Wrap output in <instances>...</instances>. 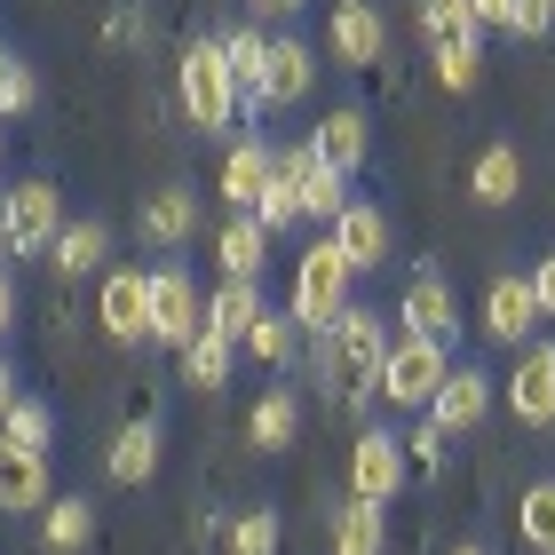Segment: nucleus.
I'll use <instances>...</instances> for the list:
<instances>
[{
    "label": "nucleus",
    "mask_w": 555,
    "mask_h": 555,
    "mask_svg": "<svg viewBox=\"0 0 555 555\" xmlns=\"http://www.w3.org/2000/svg\"><path fill=\"white\" fill-rule=\"evenodd\" d=\"M444 382H452V358H444V341L397 334V341H389V358H382V382H373V397H389V405H405V413H428Z\"/></svg>",
    "instance_id": "nucleus-5"
},
{
    "label": "nucleus",
    "mask_w": 555,
    "mask_h": 555,
    "mask_svg": "<svg viewBox=\"0 0 555 555\" xmlns=\"http://www.w3.org/2000/svg\"><path fill=\"white\" fill-rule=\"evenodd\" d=\"M262 16H294V9H310V0H255Z\"/></svg>",
    "instance_id": "nucleus-45"
},
{
    "label": "nucleus",
    "mask_w": 555,
    "mask_h": 555,
    "mask_svg": "<svg viewBox=\"0 0 555 555\" xmlns=\"http://www.w3.org/2000/svg\"><path fill=\"white\" fill-rule=\"evenodd\" d=\"M294 428H301V405H294V389H270L255 413H246V437H255V452H286L294 444Z\"/></svg>",
    "instance_id": "nucleus-25"
},
{
    "label": "nucleus",
    "mask_w": 555,
    "mask_h": 555,
    "mask_svg": "<svg viewBox=\"0 0 555 555\" xmlns=\"http://www.w3.org/2000/svg\"><path fill=\"white\" fill-rule=\"evenodd\" d=\"M405 444L389 437V428H365L358 444H349V500H373V508H389L397 492H405Z\"/></svg>",
    "instance_id": "nucleus-7"
},
{
    "label": "nucleus",
    "mask_w": 555,
    "mask_h": 555,
    "mask_svg": "<svg viewBox=\"0 0 555 555\" xmlns=\"http://www.w3.org/2000/svg\"><path fill=\"white\" fill-rule=\"evenodd\" d=\"M231 358H238V341L198 334V341L183 349V382H191V389H222V382H231Z\"/></svg>",
    "instance_id": "nucleus-30"
},
{
    "label": "nucleus",
    "mask_w": 555,
    "mask_h": 555,
    "mask_svg": "<svg viewBox=\"0 0 555 555\" xmlns=\"http://www.w3.org/2000/svg\"><path fill=\"white\" fill-rule=\"evenodd\" d=\"M540 325H547V318H540V294H532V278H492V294H485V334L516 349V341H532Z\"/></svg>",
    "instance_id": "nucleus-13"
},
{
    "label": "nucleus",
    "mask_w": 555,
    "mask_h": 555,
    "mask_svg": "<svg viewBox=\"0 0 555 555\" xmlns=\"http://www.w3.org/2000/svg\"><path fill=\"white\" fill-rule=\"evenodd\" d=\"M0 437H9V444H24V452H48V444H56V413H48L40 397H16V405H9V421H0Z\"/></svg>",
    "instance_id": "nucleus-34"
},
{
    "label": "nucleus",
    "mask_w": 555,
    "mask_h": 555,
    "mask_svg": "<svg viewBox=\"0 0 555 555\" xmlns=\"http://www.w3.org/2000/svg\"><path fill=\"white\" fill-rule=\"evenodd\" d=\"M532 294H540V318L555 325V255H540V262H532Z\"/></svg>",
    "instance_id": "nucleus-40"
},
{
    "label": "nucleus",
    "mask_w": 555,
    "mask_h": 555,
    "mask_svg": "<svg viewBox=\"0 0 555 555\" xmlns=\"http://www.w3.org/2000/svg\"><path fill=\"white\" fill-rule=\"evenodd\" d=\"M325 48H334L341 64H382V48H389V16H382V0H341L334 24H325Z\"/></svg>",
    "instance_id": "nucleus-11"
},
{
    "label": "nucleus",
    "mask_w": 555,
    "mask_h": 555,
    "mask_svg": "<svg viewBox=\"0 0 555 555\" xmlns=\"http://www.w3.org/2000/svg\"><path fill=\"white\" fill-rule=\"evenodd\" d=\"M444 444H452L444 428H437V421H421L413 437H405V461H413V468H444Z\"/></svg>",
    "instance_id": "nucleus-38"
},
{
    "label": "nucleus",
    "mask_w": 555,
    "mask_h": 555,
    "mask_svg": "<svg viewBox=\"0 0 555 555\" xmlns=\"http://www.w3.org/2000/svg\"><path fill=\"white\" fill-rule=\"evenodd\" d=\"M95 318H104L112 341H151V270H104V294H95Z\"/></svg>",
    "instance_id": "nucleus-10"
},
{
    "label": "nucleus",
    "mask_w": 555,
    "mask_h": 555,
    "mask_svg": "<svg viewBox=\"0 0 555 555\" xmlns=\"http://www.w3.org/2000/svg\"><path fill=\"white\" fill-rule=\"evenodd\" d=\"M318 88V48L310 40H270V80H262V104L270 112H286V104H301V95Z\"/></svg>",
    "instance_id": "nucleus-17"
},
{
    "label": "nucleus",
    "mask_w": 555,
    "mask_h": 555,
    "mask_svg": "<svg viewBox=\"0 0 555 555\" xmlns=\"http://www.w3.org/2000/svg\"><path fill=\"white\" fill-rule=\"evenodd\" d=\"M325 238L349 255V270H382V262H389V207H373V198H349L341 222H334Z\"/></svg>",
    "instance_id": "nucleus-14"
},
{
    "label": "nucleus",
    "mask_w": 555,
    "mask_h": 555,
    "mask_svg": "<svg viewBox=\"0 0 555 555\" xmlns=\"http://www.w3.org/2000/svg\"><path fill=\"white\" fill-rule=\"evenodd\" d=\"M382 540H389V516L373 500H349L334 516V555H382Z\"/></svg>",
    "instance_id": "nucleus-27"
},
{
    "label": "nucleus",
    "mask_w": 555,
    "mask_h": 555,
    "mask_svg": "<svg viewBox=\"0 0 555 555\" xmlns=\"http://www.w3.org/2000/svg\"><path fill=\"white\" fill-rule=\"evenodd\" d=\"M9 405H16V373H9V358H0V421H9Z\"/></svg>",
    "instance_id": "nucleus-44"
},
{
    "label": "nucleus",
    "mask_w": 555,
    "mask_h": 555,
    "mask_svg": "<svg viewBox=\"0 0 555 555\" xmlns=\"http://www.w3.org/2000/svg\"><path fill=\"white\" fill-rule=\"evenodd\" d=\"M382 358H389V318L365 310V301H349V310L318 334V365L341 382V397H373V382H382Z\"/></svg>",
    "instance_id": "nucleus-1"
},
{
    "label": "nucleus",
    "mask_w": 555,
    "mask_h": 555,
    "mask_svg": "<svg viewBox=\"0 0 555 555\" xmlns=\"http://www.w3.org/2000/svg\"><path fill=\"white\" fill-rule=\"evenodd\" d=\"M262 310H270V301H262L255 286H246V278H222V286L207 294V334H222V341H246Z\"/></svg>",
    "instance_id": "nucleus-22"
},
{
    "label": "nucleus",
    "mask_w": 555,
    "mask_h": 555,
    "mask_svg": "<svg viewBox=\"0 0 555 555\" xmlns=\"http://www.w3.org/2000/svg\"><path fill=\"white\" fill-rule=\"evenodd\" d=\"M468 9H476V33H485V24H492V33H516L524 0H468Z\"/></svg>",
    "instance_id": "nucleus-39"
},
{
    "label": "nucleus",
    "mask_w": 555,
    "mask_h": 555,
    "mask_svg": "<svg viewBox=\"0 0 555 555\" xmlns=\"http://www.w3.org/2000/svg\"><path fill=\"white\" fill-rule=\"evenodd\" d=\"M0 128H9V119H0Z\"/></svg>",
    "instance_id": "nucleus-48"
},
{
    "label": "nucleus",
    "mask_w": 555,
    "mask_h": 555,
    "mask_svg": "<svg viewBox=\"0 0 555 555\" xmlns=\"http://www.w3.org/2000/svg\"><path fill=\"white\" fill-rule=\"evenodd\" d=\"M175 95H183V112L198 128H231L246 112V88L231 80V56H222V40H191L183 64H175Z\"/></svg>",
    "instance_id": "nucleus-3"
},
{
    "label": "nucleus",
    "mask_w": 555,
    "mask_h": 555,
    "mask_svg": "<svg viewBox=\"0 0 555 555\" xmlns=\"http://www.w3.org/2000/svg\"><path fill=\"white\" fill-rule=\"evenodd\" d=\"M500 397L516 405L524 428H555V341H524V358L500 382Z\"/></svg>",
    "instance_id": "nucleus-9"
},
{
    "label": "nucleus",
    "mask_w": 555,
    "mask_h": 555,
    "mask_svg": "<svg viewBox=\"0 0 555 555\" xmlns=\"http://www.w3.org/2000/svg\"><path fill=\"white\" fill-rule=\"evenodd\" d=\"M56 238H64V191L48 175L9 183V198H0V246L9 255H56Z\"/></svg>",
    "instance_id": "nucleus-4"
},
{
    "label": "nucleus",
    "mask_w": 555,
    "mask_h": 555,
    "mask_svg": "<svg viewBox=\"0 0 555 555\" xmlns=\"http://www.w3.org/2000/svg\"><path fill=\"white\" fill-rule=\"evenodd\" d=\"M88 532H95V508H88L80 492L48 500V516H40V540L56 547V555H72V547H88Z\"/></svg>",
    "instance_id": "nucleus-28"
},
{
    "label": "nucleus",
    "mask_w": 555,
    "mask_h": 555,
    "mask_svg": "<svg viewBox=\"0 0 555 555\" xmlns=\"http://www.w3.org/2000/svg\"><path fill=\"white\" fill-rule=\"evenodd\" d=\"M365 135H373V128H365V112H358V104H334V112H325L318 128H310V151H318L325 167L358 175V167H365Z\"/></svg>",
    "instance_id": "nucleus-18"
},
{
    "label": "nucleus",
    "mask_w": 555,
    "mask_h": 555,
    "mask_svg": "<svg viewBox=\"0 0 555 555\" xmlns=\"http://www.w3.org/2000/svg\"><path fill=\"white\" fill-rule=\"evenodd\" d=\"M104 468L119 476V485H143V476L159 468V428H151V421H128V428H119V437H112Z\"/></svg>",
    "instance_id": "nucleus-24"
},
{
    "label": "nucleus",
    "mask_w": 555,
    "mask_h": 555,
    "mask_svg": "<svg viewBox=\"0 0 555 555\" xmlns=\"http://www.w3.org/2000/svg\"><path fill=\"white\" fill-rule=\"evenodd\" d=\"M104 262H112V231H104V222H64L56 270H64V278H88V270H104Z\"/></svg>",
    "instance_id": "nucleus-26"
},
{
    "label": "nucleus",
    "mask_w": 555,
    "mask_h": 555,
    "mask_svg": "<svg viewBox=\"0 0 555 555\" xmlns=\"http://www.w3.org/2000/svg\"><path fill=\"white\" fill-rule=\"evenodd\" d=\"M476 80H485V40H444L437 48V88L444 95H468Z\"/></svg>",
    "instance_id": "nucleus-33"
},
{
    "label": "nucleus",
    "mask_w": 555,
    "mask_h": 555,
    "mask_svg": "<svg viewBox=\"0 0 555 555\" xmlns=\"http://www.w3.org/2000/svg\"><path fill=\"white\" fill-rule=\"evenodd\" d=\"M33 95H40V80H33V64H24V56H9V64H0V119L33 112Z\"/></svg>",
    "instance_id": "nucleus-37"
},
{
    "label": "nucleus",
    "mask_w": 555,
    "mask_h": 555,
    "mask_svg": "<svg viewBox=\"0 0 555 555\" xmlns=\"http://www.w3.org/2000/svg\"><path fill=\"white\" fill-rule=\"evenodd\" d=\"M198 334H207V301H198V286L183 270H151V341L191 349Z\"/></svg>",
    "instance_id": "nucleus-8"
},
{
    "label": "nucleus",
    "mask_w": 555,
    "mask_h": 555,
    "mask_svg": "<svg viewBox=\"0 0 555 555\" xmlns=\"http://www.w3.org/2000/svg\"><path fill=\"white\" fill-rule=\"evenodd\" d=\"M222 56H231V80L246 88V95H262V80H270V40L246 24V33H222Z\"/></svg>",
    "instance_id": "nucleus-31"
},
{
    "label": "nucleus",
    "mask_w": 555,
    "mask_h": 555,
    "mask_svg": "<svg viewBox=\"0 0 555 555\" xmlns=\"http://www.w3.org/2000/svg\"><path fill=\"white\" fill-rule=\"evenodd\" d=\"M547 24H555V0H524V16H516V33H524V40H540V33H547Z\"/></svg>",
    "instance_id": "nucleus-41"
},
{
    "label": "nucleus",
    "mask_w": 555,
    "mask_h": 555,
    "mask_svg": "<svg viewBox=\"0 0 555 555\" xmlns=\"http://www.w3.org/2000/svg\"><path fill=\"white\" fill-rule=\"evenodd\" d=\"M270 183H278V151H270L262 135H246V143H231V159H222V198H231L238 215H255Z\"/></svg>",
    "instance_id": "nucleus-16"
},
{
    "label": "nucleus",
    "mask_w": 555,
    "mask_h": 555,
    "mask_svg": "<svg viewBox=\"0 0 555 555\" xmlns=\"http://www.w3.org/2000/svg\"><path fill=\"white\" fill-rule=\"evenodd\" d=\"M0 64H9V48H0Z\"/></svg>",
    "instance_id": "nucleus-47"
},
{
    "label": "nucleus",
    "mask_w": 555,
    "mask_h": 555,
    "mask_svg": "<svg viewBox=\"0 0 555 555\" xmlns=\"http://www.w3.org/2000/svg\"><path fill=\"white\" fill-rule=\"evenodd\" d=\"M112 40H119V48H128V40H143V9H135V0L112 16Z\"/></svg>",
    "instance_id": "nucleus-42"
},
{
    "label": "nucleus",
    "mask_w": 555,
    "mask_h": 555,
    "mask_svg": "<svg viewBox=\"0 0 555 555\" xmlns=\"http://www.w3.org/2000/svg\"><path fill=\"white\" fill-rule=\"evenodd\" d=\"M349 255L334 238H318V246H301L294 255V294H286V318L301 325V334H325L341 310H349Z\"/></svg>",
    "instance_id": "nucleus-2"
},
{
    "label": "nucleus",
    "mask_w": 555,
    "mask_h": 555,
    "mask_svg": "<svg viewBox=\"0 0 555 555\" xmlns=\"http://www.w3.org/2000/svg\"><path fill=\"white\" fill-rule=\"evenodd\" d=\"M231 555H278V516L270 508L231 516Z\"/></svg>",
    "instance_id": "nucleus-36"
},
{
    "label": "nucleus",
    "mask_w": 555,
    "mask_h": 555,
    "mask_svg": "<svg viewBox=\"0 0 555 555\" xmlns=\"http://www.w3.org/2000/svg\"><path fill=\"white\" fill-rule=\"evenodd\" d=\"M468 191L485 198V207H516V191H524V151H516V143H485V151H476V167H468Z\"/></svg>",
    "instance_id": "nucleus-20"
},
{
    "label": "nucleus",
    "mask_w": 555,
    "mask_h": 555,
    "mask_svg": "<svg viewBox=\"0 0 555 555\" xmlns=\"http://www.w3.org/2000/svg\"><path fill=\"white\" fill-rule=\"evenodd\" d=\"M278 183H294L301 222H325V231H334L341 207H349V175H341V167H325L310 143H301V151H278Z\"/></svg>",
    "instance_id": "nucleus-6"
},
{
    "label": "nucleus",
    "mask_w": 555,
    "mask_h": 555,
    "mask_svg": "<svg viewBox=\"0 0 555 555\" xmlns=\"http://www.w3.org/2000/svg\"><path fill=\"white\" fill-rule=\"evenodd\" d=\"M262 255H270V231H262L255 215H231V222H222V238H215L222 278H246V286H255V278H262Z\"/></svg>",
    "instance_id": "nucleus-23"
},
{
    "label": "nucleus",
    "mask_w": 555,
    "mask_h": 555,
    "mask_svg": "<svg viewBox=\"0 0 555 555\" xmlns=\"http://www.w3.org/2000/svg\"><path fill=\"white\" fill-rule=\"evenodd\" d=\"M294 334H301L294 318H278V310H262V318H255V334H246L238 349H246V358H255V365H286V358H294Z\"/></svg>",
    "instance_id": "nucleus-35"
},
{
    "label": "nucleus",
    "mask_w": 555,
    "mask_h": 555,
    "mask_svg": "<svg viewBox=\"0 0 555 555\" xmlns=\"http://www.w3.org/2000/svg\"><path fill=\"white\" fill-rule=\"evenodd\" d=\"M492 397H500V382H492L485 365H452V382L437 389V405H428V421H437L444 437H461V428H476V421L492 413Z\"/></svg>",
    "instance_id": "nucleus-12"
},
{
    "label": "nucleus",
    "mask_w": 555,
    "mask_h": 555,
    "mask_svg": "<svg viewBox=\"0 0 555 555\" xmlns=\"http://www.w3.org/2000/svg\"><path fill=\"white\" fill-rule=\"evenodd\" d=\"M9 325H16V278L0 270V341H9Z\"/></svg>",
    "instance_id": "nucleus-43"
},
{
    "label": "nucleus",
    "mask_w": 555,
    "mask_h": 555,
    "mask_svg": "<svg viewBox=\"0 0 555 555\" xmlns=\"http://www.w3.org/2000/svg\"><path fill=\"white\" fill-rule=\"evenodd\" d=\"M191 231H198V191L167 183V191L143 198V238H151V246H183Z\"/></svg>",
    "instance_id": "nucleus-21"
},
{
    "label": "nucleus",
    "mask_w": 555,
    "mask_h": 555,
    "mask_svg": "<svg viewBox=\"0 0 555 555\" xmlns=\"http://www.w3.org/2000/svg\"><path fill=\"white\" fill-rule=\"evenodd\" d=\"M516 532H524V547L555 555V476H540V485L516 500Z\"/></svg>",
    "instance_id": "nucleus-29"
},
{
    "label": "nucleus",
    "mask_w": 555,
    "mask_h": 555,
    "mask_svg": "<svg viewBox=\"0 0 555 555\" xmlns=\"http://www.w3.org/2000/svg\"><path fill=\"white\" fill-rule=\"evenodd\" d=\"M397 325L421 341H444V334H461V294L444 286V278H413L405 301H397Z\"/></svg>",
    "instance_id": "nucleus-15"
},
{
    "label": "nucleus",
    "mask_w": 555,
    "mask_h": 555,
    "mask_svg": "<svg viewBox=\"0 0 555 555\" xmlns=\"http://www.w3.org/2000/svg\"><path fill=\"white\" fill-rule=\"evenodd\" d=\"M0 508L24 516V508H48V452H24L0 437Z\"/></svg>",
    "instance_id": "nucleus-19"
},
{
    "label": "nucleus",
    "mask_w": 555,
    "mask_h": 555,
    "mask_svg": "<svg viewBox=\"0 0 555 555\" xmlns=\"http://www.w3.org/2000/svg\"><path fill=\"white\" fill-rule=\"evenodd\" d=\"M421 33H428V48H444V40H485V33H476V9H468V0H421Z\"/></svg>",
    "instance_id": "nucleus-32"
},
{
    "label": "nucleus",
    "mask_w": 555,
    "mask_h": 555,
    "mask_svg": "<svg viewBox=\"0 0 555 555\" xmlns=\"http://www.w3.org/2000/svg\"><path fill=\"white\" fill-rule=\"evenodd\" d=\"M452 555H485V547H452Z\"/></svg>",
    "instance_id": "nucleus-46"
}]
</instances>
